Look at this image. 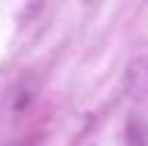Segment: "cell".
Returning <instances> with one entry per match:
<instances>
[{
	"instance_id": "2",
	"label": "cell",
	"mask_w": 148,
	"mask_h": 146,
	"mask_svg": "<svg viewBox=\"0 0 148 146\" xmlns=\"http://www.w3.org/2000/svg\"><path fill=\"white\" fill-rule=\"evenodd\" d=\"M125 135H128V146H148V135L140 120H128L125 126Z\"/></svg>"
},
{
	"instance_id": "3",
	"label": "cell",
	"mask_w": 148,
	"mask_h": 146,
	"mask_svg": "<svg viewBox=\"0 0 148 146\" xmlns=\"http://www.w3.org/2000/svg\"><path fill=\"white\" fill-rule=\"evenodd\" d=\"M145 135H148V126H145Z\"/></svg>"
},
{
	"instance_id": "1",
	"label": "cell",
	"mask_w": 148,
	"mask_h": 146,
	"mask_svg": "<svg viewBox=\"0 0 148 146\" xmlns=\"http://www.w3.org/2000/svg\"><path fill=\"white\" fill-rule=\"evenodd\" d=\"M125 86H128V95L137 103H148V52L128 63Z\"/></svg>"
}]
</instances>
